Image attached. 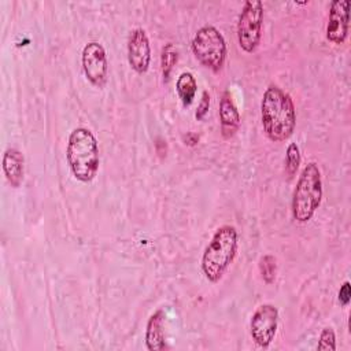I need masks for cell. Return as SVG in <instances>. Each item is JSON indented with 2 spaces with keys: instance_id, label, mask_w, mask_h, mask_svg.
I'll use <instances>...</instances> for the list:
<instances>
[{
  "instance_id": "3957f363",
  "label": "cell",
  "mask_w": 351,
  "mask_h": 351,
  "mask_svg": "<svg viewBox=\"0 0 351 351\" xmlns=\"http://www.w3.org/2000/svg\"><path fill=\"white\" fill-rule=\"evenodd\" d=\"M239 247L234 226L222 225L213 234L202 255V271L210 282H218L233 262Z\"/></svg>"
},
{
  "instance_id": "5b68a950",
  "label": "cell",
  "mask_w": 351,
  "mask_h": 351,
  "mask_svg": "<svg viewBox=\"0 0 351 351\" xmlns=\"http://www.w3.org/2000/svg\"><path fill=\"white\" fill-rule=\"evenodd\" d=\"M195 58L207 69L219 71L225 63L228 48L222 33L213 25H204L195 33L191 43Z\"/></svg>"
},
{
  "instance_id": "ffe728a7",
  "label": "cell",
  "mask_w": 351,
  "mask_h": 351,
  "mask_svg": "<svg viewBox=\"0 0 351 351\" xmlns=\"http://www.w3.org/2000/svg\"><path fill=\"white\" fill-rule=\"evenodd\" d=\"M337 298H339V302H340V304L343 307L348 306V303L351 300V284H350V281H344L343 282V285L339 289Z\"/></svg>"
},
{
  "instance_id": "6da1fadb",
  "label": "cell",
  "mask_w": 351,
  "mask_h": 351,
  "mask_svg": "<svg viewBox=\"0 0 351 351\" xmlns=\"http://www.w3.org/2000/svg\"><path fill=\"white\" fill-rule=\"evenodd\" d=\"M261 121L269 140H288L296 126V110L291 96L276 85L267 86L261 101Z\"/></svg>"
},
{
  "instance_id": "277c9868",
  "label": "cell",
  "mask_w": 351,
  "mask_h": 351,
  "mask_svg": "<svg viewBox=\"0 0 351 351\" xmlns=\"http://www.w3.org/2000/svg\"><path fill=\"white\" fill-rule=\"evenodd\" d=\"M322 200V178L318 165L308 162L300 171L292 196V217L298 222H308Z\"/></svg>"
},
{
  "instance_id": "d6986e66",
  "label": "cell",
  "mask_w": 351,
  "mask_h": 351,
  "mask_svg": "<svg viewBox=\"0 0 351 351\" xmlns=\"http://www.w3.org/2000/svg\"><path fill=\"white\" fill-rule=\"evenodd\" d=\"M208 108H210V95H208L207 90H204L202 93V99H200V103H199L196 114H195L196 119L202 121L206 117V114L208 112Z\"/></svg>"
},
{
  "instance_id": "8fae6325",
  "label": "cell",
  "mask_w": 351,
  "mask_h": 351,
  "mask_svg": "<svg viewBox=\"0 0 351 351\" xmlns=\"http://www.w3.org/2000/svg\"><path fill=\"white\" fill-rule=\"evenodd\" d=\"M219 123L223 138H230L240 128V114L229 90H225L219 101Z\"/></svg>"
},
{
  "instance_id": "44dd1931",
  "label": "cell",
  "mask_w": 351,
  "mask_h": 351,
  "mask_svg": "<svg viewBox=\"0 0 351 351\" xmlns=\"http://www.w3.org/2000/svg\"><path fill=\"white\" fill-rule=\"evenodd\" d=\"M185 144H189V145H195L197 141H199V136H196L195 133H188L185 137Z\"/></svg>"
},
{
  "instance_id": "7a4b0ae2",
  "label": "cell",
  "mask_w": 351,
  "mask_h": 351,
  "mask_svg": "<svg viewBox=\"0 0 351 351\" xmlns=\"http://www.w3.org/2000/svg\"><path fill=\"white\" fill-rule=\"evenodd\" d=\"M67 165L73 176L81 182H90L99 170V144L86 128H75L69 134L66 148Z\"/></svg>"
},
{
  "instance_id": "2e32d148",
  "label": "cell",
  "mask_w": 351,
  "mask_h": 351,
  "mask_svg": "<svg viewBox=\"0 0 351 351\" xmlns=\"http://www.w3.org/2000/svg\"><path fill=\"white\" fill-rule=\"evenodd\" d=\"M258 266L263 282L267 285L273 284L277 276V259L271 254H266L259 259Z\"/></svg>"
},
{
  "instance_id": "8992f818",
  "label": "cell",
  "mask_w": 351,
  "mask_h": 351,
  "mask_svg": "<svg viewBox=\"0 0 351 351\" xmlns=\"http://www.w3.org/2000/svg\"><path fill=\"white\" fill-rule=\"evenodd\" d=\"M263 4L259 0H247L237 21V41L240 48L251 53L256 49L262 37Z\"/></svg>"
},
{
  "instance_id": "9c48e42d",
  "label": "cell",
  "mask_w": 351,
  "mask_h": 351,
  "mask_svg": "<svg viewBox=\"0 0 351 351\" xmlns=\"http://www.w3.org/2000/svg\"><path fill=\"white\" fill-rule=\"evenodd\" d=\"M350 27V1L333 0L329 8V16L326 23V38L340 45L346 41Z\"/></svg>"
},
{
  "instance_id": "4fadbf2b",
  "label": "cell",
  "mask_w": 351,
  "mask_h": 351,
  "mask_svg": "<svg viewBox=\"0 0 351 351\" xmlns=\"http://www.w3.org/2000/svg\"><path fill=\"white\" fill-rule=\"evenodd\" d=\"M163 321H165V313L160 308L152 313L151 317L148 318L144 340H145V347L149 351H162L166 348Z\"/></svg>"
},
{
  "instance_id": "9a60e30c",
  "label": "cell",
  "mask_w": 351,
  "mask_h": 351,
  "mask_svg": "<svg viewBox=\"0 0 351 351\" xmlns=\"http://www.w3.org/2000/svg\"><path fill=\"white\" fill-rule=\"evenodd\" d=\"M178 60V51L174 47V44L167 43L163 48H162V55H160V69H162V75L163 80L167 81L170 78L171 70L174 67V64Z\"/></svg>"
},
{
  "instance_id": "ba28073f",
  "label": "cell",
  "mask_w": 351,
  "mask_h": 351,
  "mask_svg": "<svg viewBox=\"0 0 351 351\" xmlns=\"http://www.w3.org/2000/svg\"><path fill=\"white\" fill-rule=\"evenodd\" d=\"M82 70L86 80L97 86L103 88L107 82L108 75V62L104 47L97 41H90L85 44L81 55Z\"/></svg>"
},
{
  "instance_id": "ac0fdd59",
  "label": "cell",
  "mask_w": 351,
  "mask_h": 351,
  "mask_svg": "<svg viewBox=\"0 0 351 351\" xmlns=\"http://www.w3.org/2000/svg\"><path fill=\"white\" fill-rule=\"evenodd\" d=\"M317 350L319 351H335L336 350V335L332 328H324L319 333Z\"/></svg>"
},
{
  "instance_id": "52a82bcc",
  "label": "cell",
  "mask_w": 351,
  "mask_h": 351,
  "mask_svg": "<svg viewBox=\"0 0 351 351\" xmlns=\"http://www.w3.org/2000/svg\"><path fill=\"white\" fill-rule=\"evenodd\" d=\"M278 326V310L271 303L261 304L250 321V333L256 346L266 348L274 340Z\"/></svg>"
},
{
  "instance_id": "7c38bea8",
  "label": "cell",
  "mask_w": 351,
  "mask_h": 351,
  "mask_svg": "<svg viewBox=\"0 0 351 351\" xmlns=\"http://www.w3.org/2000/svg\"><path fill=\"white\" fill-rule=\"evenodd\" d=\"M1 167L8 184L12 188H18L23 181V171H25V159L22 152L12 147L7 148L3 154Z\"/></svg>"
},
{
  "instance_id": "e0dca14e",
  "label": "cell",
  "mask_w": 351,
  "mask_h": 351,
  "mask_svg": "<svg viewBox=\"0 0 351 351\" xmlns=\"http://www.w3.org/2000/svg\"><path fill=\"white\" fill-rule=\"evenodd\" d=\"M300 149L296 143H289L285 151V171L289 177L295 176L300 165Z\"/></svg>"
},
{
  "instance_id": "30bf717a",
  "label": "cell",
  "mask_w": 351,
  "mask_h": 351,
  "mask_svg": "<svg viewBox=\"0 0 351 351\" xmlns=\"http://www.w3.org/2000/svg\"><path fill=\"white\" fill-rule=\"evenodd\" d=\"M128 62L130 67L138 73L144 74L151 63V45L149 38L144 29L137 27L132 30L128 40Z\"/></svg>"
},
{
  "instance_id": "5bb4252c",
  "label": "cell",
  "mask_w": 351,
  "mask_h": 351,
  "mask_svg": "<svg viewBox=\"0 0 351 351\" xmlns=\"http://www.w3.org/2000/svg\"><path fill=\"white\" fill-rule=\"evenodd\" d=\"M176 90H177L182 104L189 106L193 101L196 90H197V82H196L193 74L189 71L181 73L176 82Z\"/></svg>"
}]
</instances>
